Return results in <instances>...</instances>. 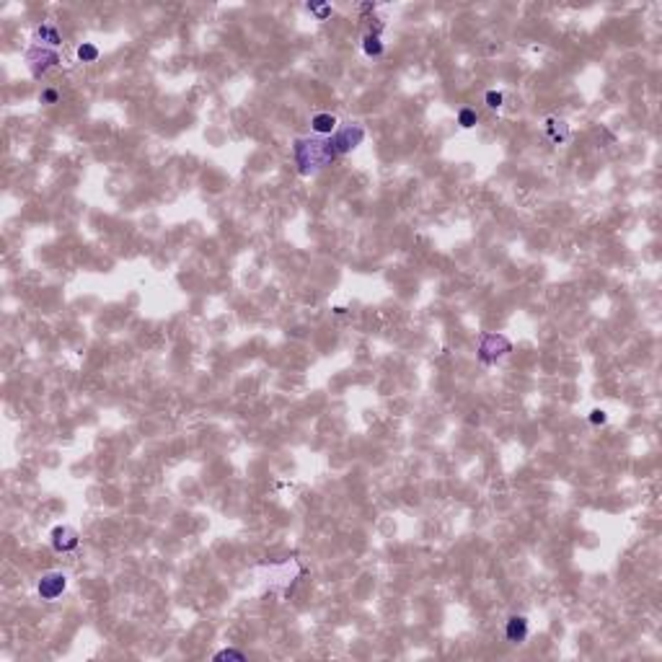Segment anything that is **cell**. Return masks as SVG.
I'll return each instance as SVG.
<instances>
[{
  "label": "cell",
  "mask_w": 662,
  "mask_h": 662,
  "mask_svg": "<svg viewBox=\"0 0 662 662\" xmlns=\"http://www.w3.org/2000/svg\"><path fill=\"white\" fill-rule=\"evenodd\" d=\"M65 587H67V577H65L62 572H50V574H44V577L39 579V585H36L41 600H57V598L65 593Z\"/></svg>",
  "instance_id": "1"
},
{
  "label": "cell",
  "mask_w": 662,
  "mask_h": 662,
  "mask_svg": "<svg viewBox=\"0 0 662 662\" xmlns=\"http://www.w3.org/2000/svg\"><path fill=\"white\" fill-rule=\"evenodd\" d=\"M507 352H510V342L505 337H484L479 357H481V362H494L497 357H502Z\"/></svg>",
  "instance_id": "2"
},
{
  "label": "cell",
  "mask_w": 662,
  "mask_h": 662,
  "mask_svg": "<svg viewBox=\"0 0 662 662\" xmlns=\"http://www.w3.org/2000/svg\"><path fill=\"white\" fill-rule=\"evenodd\" d=\"M362 135H365V132H362L360 127H344V130L334 137V143H331V145H334L337 153H349V150H354V148L360 145Z\"/></svg>",
  "instance_id": "3"
},
{
  "label": "cell",
  "mask_w": 662,
  "mask_h": 662,
  "mask_svg": "<svg viewBox=\"0 0 662 662\" xmlns=\"http://www.w3.org/2000/svg\"><path fill=\"white\" fill-rule=\"evenodd\" d=\"M52 546L57 551H73L78 546V533L73 528H67V525H57L52 530Z\"/></svg>",
  "instance_id": "4"
},
{
  "label": "cell",
  "mask_w": 662,
  "mask_h": 662,
  "mask_svg": "<svg viewBox=\"0 0 662 662\" xmlns=\"http://www.w3.org/2000/svg\"><path fill=\"white\" fill-rule=\"evenodd\" d=\"M505 636H507V642H512V644L525 642V636H528V618H525V616H512V618L507 621Z\"/></svg>",
  "instance_id": "5"
},
{
  "label": "cell",
  "mask_w": 662,
  "mask_h": 662,
  "mask_svg": "<svg viewBox=\"0 0 662 662\" xmlns=\"http://www.w3.org/2000/svg\"><path fill=\"white\" fill-rule=\"evenodd\" d=\"M311 127H313L316 132H321V135H328L331 130L337 127V119L331 116V114H316L313 122H311Z\"/></svg>",
  "instance_id": "6"
},
{
  "label": "cell",
  "mask_w": 662,
  "mask_h": 662,
  "mask_svg": "<svg viewBox=\"0 0 662 662\" xmlns=\"http://www.w3.org/2000/svg\"><path fill=\"white\" fill-rule=\"evenodd\" d=\"M362 50H365V55H370V57H378V55L383 52V41H381L375 34H367L365 41H362Z\"/></svg>",
  "instance_id": "7"
},
{
  "label": "cell",
  "mask_w": 662,
  "mask_h": 662,
  "mask_svg": "<svg viewBox=\"0 0 662 662\" xmlns=\"http://www.w3.org/2000/svg\"><path fill=\"white\" fill-rule=\"evenodd\" d=\"M78 57H80L83 62H96V60H99V47H93V44H80V47H78Z\"/></svg>",
  "instance_id": "8"
},
{
  "label": "cell",
  "mask_w": 662,
  "mask_h": 662,
  "mask_svg": "<svg viewBox=\"0 0 662 662\" xmlns=\"http://www.w3.org/2000/svg\"><path fill=\"white\" fill-rule=\"evenodd\" d=\"M549 132H551V137L554 140H566V124L564 122H556V119H549Z\"/></svg>",
  "instance_id": "9"
},
{
  "label": "cell",
  "mask_w": 662,
  "mask_h": 662,
  "mask_svg": "<svg viewBox=\"0 0 662 662\" xmlns=\"http://www.w3.org/2000/svg\"><path fill=\"white\" fill-rule=\"evenodd\" d=\"M458 124H461V127H466V130L474 127V124H476V111H474V109H461V114H458Z\"/></svg>",
  "instance_id": "10"
},
{
  "label": "cell",
  "mask_w": 662,
  "mask_h": 662,
  "mask_svg": "<svg viewBox=\"0 0 662 662\" xmlns=\"http://www.w3.org/2000/svg\"><path fill=\"white\" fill-rule=\"evenodd\" d=\"M39 36H41V39H50V44H60V36H57V31H55V29H50V26H41V29H39Z\"/></svg>",
  "instance_id": "11"
},
{
  "label": "cell",
  "mask_w": 662,
  "mask_h": 662,
  "mask_svg": "<svg viewBox=\"0 0 662 662\" xmlns=\"http://www.w3.org/2000/svg\"><path fill=\"white\" fill-rule=\"evenodd\" d=\"M502 101H505V96H502L500 91H489V93H486V104H489L491 109H500Z\"/></svg>",
  "instance_id": "12"
},
{
  "label": "cell",
  "mask_w": 662,
  "mask_h": 662,
  "mask_svg": "<svg viewBox=\"0 0 662 662\" xmlns=\"http://www.w3.org/2000/svg\"><path fill=\"white\" fill-rule=\"evenodd\" d=\"M215 659H246L243 652H235V649H223L215 654Z\"/></svg>",
  "instance_id": "13"
},
{
  "label": "cell",
  "mask_w": 662,
  "mask_h": 662,
  "mask_svg": "<svg viewBox=\"0 0 662 662\" xmlns=\"http://www.w3.org/2000/svg\"><path fill=\"white\" fill-rule=\"evenodd\" d=\"M605 411H600V409H595V411H590V422L593 424H605Z\"/></svg>",
  "instance_id": "14"
},
{
  "label": "cell",
  "mask_w": 662,
  "mask_h": 662,
  "mask_svg": "<svg viewBox=\"0 0 662 662\" xmlns=\"http://www.w3.org/2000/svg\"><path fill=\"white\" fill-rule=\"evenodd\" d=\"M41 101H44V104H55V101H57V91H44V93H41Z\"/></svg>",
  "instance_id": "15"
}]
</instances>
